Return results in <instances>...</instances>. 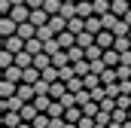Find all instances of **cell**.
<instances>
[{"label":"cell","instance_id":"obj_1","mask_svg":"<svg viewBox=\"0 0 131 128\" xmlns=\"http://www.w3.org/2000/svg\"><path fill=\"white\" fill-rule=\"evenodd\" d=\"M31 6H28V3H15V6H12V12H9V18H12V22H18V25H25V22H31Z\"/></svg>","mask_w":131,"mask_h":128},{"label":"cell","instance_id":"obj_2","mask_svg":"<svg viewBox=\"0 0 131 128\" xmlns=\"http://www.w3.org/2000/svg\"><path fill=\"white\" fill-rule=\"evenodd\" d=\"M28 101L25 98H18V95H12V98H0V110L6 113V110H15V113H21V107H25Z\"/></svg>","mask_w":131,"mask_h":128},{"label":"cell","instance_id":"obj_3","mask_svg":"<svg viewBox=\"0 0 131 128\" xmlns=\"http://www.w3.org/2000/svg\"><path fill=\"white\" fill-rule=\"evenodd\" d=\"M25 43H28V40H21L18 34H15V37H3V49H9V52H15V55L25 52Z\"/></svg>","mask_w":131,"mask_h":128},{"label":"cell","instance_id":"obj_4","mask_svg":"<svg viewBox=\"0 0 131 128\" xmlns=\"http://www.w3.org/2000/svg\"><path fill=\"white\" fill-rule=\"evenodd\" d=\"M0 34H3V37H15V34H18V22H12L9 15H3V18H0Z\"/></svg>","mask_w":131,"mask_h":128},{"label":"cell","instance_id":"obj_5","mask_svg":"<svg viewBox=\"0 0 131 128\" xmlns=\"http://www.w3.org/2000/svg\"><path fill=\"white\" fill-rule=\"evenodd\" d=\"M3 79H9V82H21V79H25V67H18V64L6 67V70H3Z\"/></svg>","mask_w":131,"mask_h":128},{"label":"cell","instance_id":"obj_6","mask_svg":"<svg viewBox=\"0 0 131 128\" xmlns=\"http://www.w3.org/2000/svg\"><path fill=\"white\" fill-rule=\"evenodd\" d=\"M95 43H98L101 49H113V43H116V34H113V31H101Z\"/></svg>","mask_w":131,"mask_h":128},{"label":"cell","instance_id":"obj_7","mask_svg":"<svg viewBox=\"0 0 131 128\" xmlns=\"http://www.w3.org/2000/svg\"><path fill=\"white\" fill-rule=\"evenodd\" d=\"M85 31H89V34H95V37L104 31V22H101V15H89V18H85Z\"/></svg>","mask_w":131,"mask_h":128},{"label":"cell","instance_id":"obj_8","mask_svg":"<svg viewBox=\"0 0 131 128\" xmlns=\"http://www.w3.org/2000/svg\"><path fill=\"white\" fill-rule=\"evenodd\" d=\"M21 122H25V119H21V113H15V110H6V113H3V125H9V128H18Z\"/></svg>","mask_w":131,"mask_h":128},{"label":"cell","instance_id":"obj_9","mask_svg":"<svg viewBox=\"0 0 131 128\" xmlns=\"http://www.w3.org/2000/svg\"><path fill=\"white\" fill-rule=\"evenodd\" d=\"M110 31L116 34V37H128V34H131V25H128V22H125V18H116Z\"/></svg>","mask_w":131,"mask_h":128},{"label":"cell","instance_id":"obj_10","mask_svg":"<svg viewBox=\"0 0 131 128\" xmlns=\"http://www.w3.org/2000/svg\"><path fill=\"white\" fill-rule=\"evenodd\" d=\"M18 98H25V101L31 104L34 98H37V89H34L31 82H18Z\"/></svg>","mask_w":131,"mask_h":128},{"label":"cell","instance_id":"obj_11","mask_svg":"<svg viewBox=\"0 0 131 128\" xmlns=\"http://www.w3.org/2000/svg\"><path fill=\"white\" fill-rule=\"evenodd\" d=\"M49 18H52V15H49L46 9H34L31 12V25H37V28H40V25H49Z\"/></svg>","mask_w":131,"mask_h":128},{"label":"cell","instance_id":"obj_12","mask_svg":"<svg viewBox=\"0 0 131 128\" xmlns=\"http://www.w3.org/2000/svg\"><path fill=\"white\" fill-rule=\"evenodd\" d=\"M12 95H18V82L3 79V82H0V98H12Z\"/></svg>","mask_w":131,"mask_h":128},{"label":"cell","instance_id":"obj_13","mask_svg":"<svg viewBox=\"0 0 131 128\" xmlns=\"http://www.w3.org/2000/svg\"><path fill=\"white\" fill-rule=\"evenodd\" d=\"M113 12H116L119 18H125L131 12V0H113Z\"/></svg>","mask_w":131,"mask_h":128},{"label":"cell","instance_id":"obj_14","mask_svg":"<svg viewBox=\"0 0 131 128\" xmlns=\"http://www.w3.org/2000/svg\"><path fill=\"white\" fill-rule=\"evenodd\" d=\"M104 64H107V67H119V64H122V55H119L116 49H107V52H104Z\"/></svg>","mask_w":131,"mask_h":128},{"label":"cell","instance_id":"obj_15","mask_svg":"<svg viewBox=\"0 0 131 128\" xmlns=\"http://www.w3.org/2000/svg\"><path fill=\"white\" fill-rule=\"evenodd\" d=\"M18 37H21V40H34V37H37V25H31V22L18 25Z\"/></svg>","mask_w":131,"mask_h":128},{"label":"cell","instance_id":"obj_16","mask_svg":"<svg viewBox=\"0 0 131 128\" xmlns=\"http://www.w3.org/2000/svg\"><path fill=\"white\" fill-rule=\"evenodd\" d=\"M82 89H85V76H70V79H67V92L76 95V92H82Z\"/></svg>","mask_w":131,"mask_h":128},{"label":"cell","instance_id":"obj_17","mask_svg":"<svg viewBox=\"0 0 131 128\" xmlns=\"http://www.w3.org/2000/svg\"><path fill=\"white\" fill-rule=\"evenodd\" d=\"M95 34H89V31H82V34H76V46H82V49H89V46H95Z\"/></svg>","mask_w":131,"mask_h":128},{"label":"cell","instance_id":"obj_18","mask_svg":"<svg viewBox=\"0 0 131 128\" xmlns=\"http://www.w3.org/2000/svg\"><path fill=\"white\" fill-rule=\"evenodd\" d=\"M34 107H37L40 113H49V107H52V98H49V95H37V98H34Z\"/></svg>","mask_w":131,"mask_h":128},{"label":"cell","instance_id":"obj_19","mask_svg":"<svg viewBox=\"0 0 131 128\" xmlns=\"http://www.w3.org/2000/svg\"><path fill=\"white\" fill-rule=\"evenodd\" d=\"M43 79H46V82H58V79H61V70H58L55 64H49V67L43 70Z\"/></svg>","mask_w":131,"mask_h":128},{"label":"cell","instance_id":"obj_20","mask_svg":"<svg viewBox=\"0 0 131 128\" xmlns=\"http://www.w3.org/2000/svg\"><path fill=\"white\" fill-rule=\"evenodd\" d=\"M43 46H46V43H43L40 37H34V40H28V43H25V49H28L31 55H40V52H43Z\"/></svg>","mask_w":131,"mask_h":128},{"label":"cell","instance_id":"obj_21","mask_svg":"<svg viewBox=\"0 0 131 128\" xmlns=\"http://www.w3.org/2000/svg\"><path fill=\"white\" fill-rule=\"evenodd\" d=\"M104 52H107V49H101L98 43H95V46H89V49H85V58H89V61H101V58H104Z\"/></svg>","mask_w":131,"mask_h":128},{"label":"cell","instance_id":"obj_22","mask_svg":"<svg viewBox=\"0 0 131 128\" xmlns=\"http://www.w3.org/2000/svg\"><path fill=\"white\" fill-rule=\"evenodd\" d=\"M37 37H40V40H43V43H46V40H55V37H58V34L52 31V25H40V28H37Z\"/></svg>","mask_w":131,"mask_h":128},{"label":"cell","instance_id":"obj_23","mask_svg":"<svg viewBox=\"0 0 131 128\" xmlns=\"http://www.w3.org/2000/svg\"><path fill=\"white\" fill-rule=\"evenodd\" d=\"M52 64V55L49 52H40V55H34V67H40V70H46Z\"/></svg>","mask_w":131,"mask_h":128},{"label":"cell","instance_id":"obj_24","mask_svg":"<svg viewBox=\"0 0 131 128\" xmlns=\"http://www.w3.org/2000/svg\"><path fill=\"white\" fill-rule=\"evenodd\" d=\"M37 113H40V110L34 107V101H31V104H25V107H21V119H25V122H34V119H37Z\"/></svg>","mask_w":131,"mask_h":128},{"label":"cell","instance_id":"obj_25","mask_svg":"<svg viewBox=\"0 0 131 128\" xmlns=\"http://www.w3.org/2000/svg\"><path fill=\"white\" fill-rule=\"evenodd\" d=\"M15 64H18V67H34V55L25 49V52H18V55H15Z\"/></svg>","mask_w":131,"mask_h":128},{"label":"cell","instance_id":"obj_26","mask_svg":"<svg viewBox=\"0 0 131 128\" xmlns=\"http://www.w3.org/2000/svg\"><path fill=\"white\" fill-rule=\"evenodd\" d=\"M101 82H104V86H113V82H119V76H116V67H107V70L101 73Z\"/></svg>","mask_w":131,"mask_h":128},{"label":"cell","instance_id":"obj_27","mask_svg":"<svg viewBox=\"0 0 131 128\" xmlns=\"http://www.w3.org/2000/svg\"><path fill=\"white\" fill-rule=\"evenodd\" d=\"M61 6H64V0H46L43 9H46L49 15H61Z\"/></svg>","mask_w":131,"mask_h":128},{"label":"cell","instance_id":"obj_28","mask_svg":"<svg viewBox=\"0 0 131 128\" xmlns=\"http://www.w3.org/2000/svg\"><path fill=\"white\" fill-rule=\"evenodd\" d=\"M64 113H67V107H64V104H61V101H52V107H49V116H52V119H61Z\"/></svg>","mask_w":131,"mask_h":128},{"label":"cell","instance_id":"obj_29","mask_svg":"<svg viewBox=\"0 0 131 128\" xmlns=\"http://www.w3.org/2000/svg\"><path fill=\"white\" fill-rule=\"evenodd\" d=\"M85 113H82V107H67V113H64V119L67 122H79Z\"/></svg>","mask_w":131,"mask_h":128},{"label":"cell","instance_id":"obj_30","mask_svg":"<svg viewBox=\"0 0 131 128\" xmlns=\"http://www.w3.org/2000/svg\"><path fill=\"white\" fill-rule=\"evenodd\" d=\"M31 125L34 128H49L52 125V116H49V113H37V119H34Z\"/></svg>","mask_w":131,"mask_h":128},{"label":"cell","instance_id":"obj_31","mask_svg":"<svg viewBox=\"0 0 131 128\" xmlns=\"http://www.w3.org/2000/svg\"><path fill=\"white\" fill-rule=\"evenodd\" d=\"M113 49H116V52H128V49H131V37H116Z\"/></svg>","mask_w":131,"mask_h":128},{"label":"cell","instance_id":"obj_32","mask_svg":"<svg viewBox=\"0 0 131 128\" xmlns=\"http://www.w3.org/2000/svg\"><path fill=\"white\" fill-rule=\"evenodd\" d=\"M0 64H3V70H6V67H12V64H15V52L3 49V52H0Z\"/></svg>","mask_w":131,"mask_h":128},{"label":"cell","instance_id":"obj_33","mask_svg":"<svg viewBox=\"0 0 131 128\" xmlns=\"http://www.w3.org/2000/svg\"><path fill=\"white\" fill-rule=\"evenodd\" d=\"M113 122H128V110L125 107H116L113 110Z\"/></svg>","mask_w":131,"mask_h":128},{"label":"cell","instance_id":"obj_34","mask_svg":"<svg viewBox=\"0 0 131 128\" xmlns=\"http://www.w3.org/2000/svg\"><path fill=\"white\" fill-rule=\"evenodd\" d=\"M116 76H119V82H122V79H131V67L128 64H119V67H116Z\"/></svg>","mask_w":131,"mask_h":128},{"label":"cell","instance_id":"obj_35","mask_svg":"<svg viewBox=\"0 0 131 128\" xmlns=\"http://www.w3.org/2000/svg\"><path fill=\"white\" fill-rule=\"evenodd\" d=\"M61 15H64V18H73V15H76V3H64V6H61Z\"/></svg>","mask_w":131,"mask_h":128},{"label":"cell","instance_id":"obj_36","mask_svg":"<svg viewBox=\"0 0 131 128\" xmlns=\"http://www.w3.org/2000/svg\"><path fill=\"white\" fill-rule=\"evenodd\" d=\"M28 6H31V9H43V6H46V0H28Z\"/></svg>","mask_w":131,"mask_h":128},{"label":"cell","instance_id":"obj_37","mask_svg":"<svg viewBox=\"0 0 131 128\" xmlns=\"http://www.w3.org/2000/svg\"><path fill=\"white\" fill-rule=\"evenodd\" d=\"M18 128H34V125H31V122H21V125H18Z\"/></svg>","mask_w":131,"mask_h":128},{"label":"cell","instance_id":"obj_38","mask_svg":"<svg viewBox=\"0 0 131 128\" xmlns=\"http://www.w3.org/2000/svg\"><path fill=\"white\" fill-rule=\"evenodd\" d=\"M9 3H12V6H15V3H28V0H9Z\"/></svg>","mask_w":131,"mask_h":128},{"label":"cell","instance_id":"obj_39","mask_svg":"<svg viewBox=\"0 0 131 128\" xmlns=\"http://www.w3.org/2000/svg\"><path fill=\"white\" fill-rule=\"evenodd\" d=\"M122 128H131V119H128V122H122Z\"/></svg>","mask_w":131,"mask_h":128},{"label":"cell","instance_id":"obj_40","mask_svg":"<svg viewBox=\"0 0 131 128\" xmlns=\"http://www.w3.org/2000/svg\"><path fill=\"white\" fill-rule=\"evenodd\" d=\"M64 3H79V0H64Z\"/></svg>","mask_w":131,"mask_h":128},{"label":"cell","instance_id":"obj_41","mask_svg":"<svg viewBox=\"0 0 131 128\" xmlns=\"http://www.w3.org/2000/svg\"><path fill=\"white\" fill-rule=\"evenodd\" d=\"M3 128H9V125H3Z\"/></svg>","mask_w":131,"mask_h":128},{"label":"cell","instance_id":"obj_42","mask_svg":"<svg viewBox=\"0 0 131 128\" xmlns=\"http://www.w3.org/2000/svg\"><path fill=\"white\" fill-rule=\"evenodd\" d=\"M128 37H131V34H128Z\"/></svg>","mask_w":131,"mask_h":128}]
</instances>
